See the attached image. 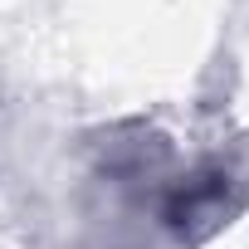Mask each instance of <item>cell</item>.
<instances>
[{"label":"cell","instance_id":"obj_1","mask_svg":"<svg viewBox=\"0 0 249 249\" xmlns=\"http://www.w3.org/2000/svg\"><path fill=\"white\" fill-rule=\"evenodd\" d=\"M225 191H230V176H220V171H205V176L186 181L166 205V225L181 239H200L205 230H215L225 220Z\"/></svg>","mask_w":249,"mask_h":249}]
</instances>
